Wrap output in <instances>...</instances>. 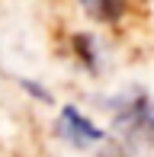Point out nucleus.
I'll return each mask as SVG.
<instances>
[{"instance_id":"f257e3e1","label":"nucleus","mask_w":154,"mask_h":157,"mask_svg":"<svg viewBox=\"0 0 154 157\" xmlns=\"http://www.w3.org/2000/svg\"><path fill=\"white\" fill-rule=\"evenodd\" d=\"M113 125L135 147H154V103L144 90H125L109 99Z\"/></svg>"},{"instance_id":"f03ea898","label":"nucleus","mask_w":154,"mask_h":157,"mask_svg":"<svg viewBox=\"0 0 154 157\" xmlns=\"http://www.w3.org/2000/svg\"><path fill=\"white\" fill-rule=\"evenodd\" d=\"M58 125H61L64 141H71L74 147H90V144H100V141L106 138V135H103L100 128L90 122L80 109H74V106H64V109H61Z\"/></svg>"},{"instance_id":"7ed1b4c3","label":"nucleus","mask_w":154,"mask_h":157,"mask_svg":"<svg viewBox=\"0 0 154 157\" xmlns=\"http://www.w3.org/2000/svg\"><path fill=\"white\" fill-rule=\"evenodd\" d=\"M90 19L96 23H116L125 13V0H77Z\"/></svg>"}]
</instances>
